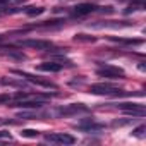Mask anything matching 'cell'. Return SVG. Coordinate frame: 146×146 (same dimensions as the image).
Returning <instances> with one entry per match:
<instances>
[{"mask_svg":"<svg viewBox=\"0 0 146 146\" xmlns=\"http://www.w3.org/2000/svg\"><path fill=\"white\" fill-rule=\"evenodd\" d=\"M122 112L132 115V117H144L146 115V110H144V105L141 103H119L117 105Z\"/></svg>","mask_w":146,"mask_h":146,"instance_id":"6","label":"cell"},{"mask_svg":"<svg viewBox=\"0 0 146 146\" xmlns=\"http://www.w3.org/2000/svg\"><path fill=\"white\" fill-rule=\"evenodd\" d=\"M45 113L41 112H36V108H31V112H19L17 113V119H43Z\"/></svg>","mask_w":146,"mask_h":146,"instance_id":"12","label":"cell"},{"mask_svg":"<svg viewBox=\"0 0 146 146\" xmlns=\"http://www.w3.org/2000/svg\"><path fill=\"white\" fill-rule=\"evenodd\" d=\"M90 108L83 103H70V105H64L60 108L55 110V115L58 117H69V115H78V113H84L88 112Z\"/></svg>","mask_w":146,"mask_h":146,"instance_id":"4","label":"cell"},{"mask_svg":"<svg viewBox=\"0 0 146 146\" xmlns=\"http://www.w3.org/2000/svg\"><path fill=\"white\" fill-rule=\"evenodd\" d=\"M38 69H40V70H45V72H60V70L64 69V65H62L60 62H57V60H50V62L40 64Z\"/></svg>","mask_w":146,"mask_h":146,"instance_id":"10","label":"cell"},{"mask_svg":"<svg viewBox=\"0 0 146 146\" xmlns=\"http://www.w3.org/2000/svg\"><path fill=\"white\" fill-rule=\"evenodd\" d=\"M144 131H146V125H139V127H136V129L132 131V136H136V137H144Z\"/></svg>","mask_w":146,"mask_h":146,"instance_id":"19","label":"cell"},{"mask_svg":"<svg viewBox=\"0 0 146 146\" xmlns=\"http://www.w3.org/2000/svg\"><path fill=\"white\" fill-rule=\"evenodd\" d=\"M2 84H5V86H14V88H26V83H24V79L23 81H17V79H11V78H4L2 81H0Z\"/></svg>","mask_w":146,"mask_h":146,"instance_id":"14","label":"cell"},{"mask_svg":"<svg viewBox=\"0 0 146 146\" xmlns=\"http://www.w3.org/2000/svg\"><path fill=\"white\" fill-rule=\"evenodd\" d=\"M0 139H11V132H7V131H0Z\"/></svg>","mask_w":146,"mask_h":146,"instance_id":"20","label":"cell"},{"mask_svg":"<svg viewBox=\"0 0 146 146\" xmlns=\"http://www.w3.org/2000/svg\"><path fill=\"white\" fill-rule=\"evenodd\" d=\"M74 40H76V41H96L95 36H88V35H76Z\"/></svg>","mask_w":146,"mask_h":146,"instance_id":"18","label":"cell"},{"mask_svg":"<svg viewBox=\"0 0 146 146\" xmlns=\"http://www.w3.org/2000/svg\"><path fill=\"white\" fill-rule=\"evenodd\" d=\"M112 41H117V43H122V45H141L143 40H134V38H115V36H108Z\"/></svg>","mask_w":146,"mask_h":146,"instance_id":"13","label":"cell"},{"mask_svg":"<svg viewBox=\"0 0 146 146\" xmlns=\"http://www.w3.org/2000/svg\"><path fill=\"white\" fill-rule=\"evenodd\" d=\"M96 76L107 78V79H124L125 72L120 67H115V65H110V64H103L102 67L96 69Z\"/></svg>","mask_w":146,"mask_h":146,"instance_id":"2","label":"cell"},{"mask_svg":"<svg viewBox=\"0 0 146 146\" xmlns=\"http://www.w3.org/2000/svg\"><path fill=\"white\" fill-rule=\"evenodd\" d=\"M78 127H79L81 131H84V132H95V131L103 129V124H96L93 119H86V120H83Z\"/></svg>","mask_w":146,"mask_h":146,"instance_id":"9","label":"cell"},{"mask_svg":"<svg viewBox=\"0 0 146 146\" xmlns=\"http://www.w3.org/2000/svg\"><path fill=\"white\" fill-rule=\"evenodd\" d=\"M45 141L57 143V144H74L76 137L70 134H64V132H52V134H45Z\"/></svg>","mask_w":146,"mask_h":146,"instance_id":"5","label":"cell"},{"mask_svg":"<svg viewBox=\"0 0 146 146\" xmlns=\"http://www.w3.org/2000/svg\"><path fill=\"white\" fill-rule=\"evenodd\" d=\"M23 2H26V0H0V9H7L11 5H19Z\"/></svg>","mask_w":146,"mask_h":146,"instance_id":"15","label":"cell"},{"mask_svg":"<svg viewBox=\"0 0 146 146\" xmlns=\"http://www.w3.org/2000/svg\"><path fill=\"white\" fill-rule=\"evenodd\" d=\"M14 74H17V76H21V79H24V81H28V83H33V84H38V86H43V88H57V84L55 83H52V81H48V79H43V78H40V76H35V74H29V72H24V70H12Z\"/></svg>","mask_w":146,"mask_h":146,"instance_id":"3","label":"cell"},{"mask_svg":"<svg viewBox=\"0 0 146 146\" xmlns=\"http://www.w3.org/2000/svg\"><path fill=\"white\" fill-rule=\"evenodd\" d=\"M100 7L96 4H91V2H83V4H78L74 9H72V12H74L76 16H90V14H95L98 12Z\"/></svg>","mask_w":146,"mask_h":146,"instance_id":"7","label":"cell"},{"mask_svg":"<svg viewBox=\"0 0 146 146\" xmlns=\"http://www.w3.org/2000/svg\"><path fill=\"white\" fill-rule=\"evenodd\" d=\"M4 55L7 57H12V58H17V60H26V55L21 52V50H14V48H0Z\"/></svg>","mask_w":146,"mask_h":146,"instance_id":"11","label":"cell"},{"mask_svg":"<svg viewBox=\"0 0 146 146\" xmlns=\"http://www.w3.org/2000/svg\"><path fill=\"white\" fill-rule=\"evenodd\" d=\"M21 136H24V137H38L40 131H36V129H24L21 132Z\"/></svg>","mask_w":146,"mask_h":146,"instance_id":"17","label":"cell"},{"mask_svg":"<svg viewBox=\"0 0 146 146\" xmlns=\"http://www.w3.org/2000/svg\"><path fill=\"white\" fill-rule=\"evenodd\" d=\"M90 93L91 95H100V96H120V95H125L124 90H120L119 86L110 84V83H95V84L90 86Z\"/></svg>","mask_w":146,"mask_h":146,"instance_id":"1","label":"cell"},{"mask_svg":"<svg viewBox=\"0 0 146 146\" xmlns=\"http://www.w3.org/2000/svg\"><path fill=\"white\" fill-rule=\"evenodd\" d=\"M43 11H45L43 7H26L23 12H26L28 16H31V17H33V16H40V14H43Z\"/></svg>","mask_w":146,"mask_h":146,"instance_id":"16","label":"cell"},{"mask_svg":"<svg viewBox=\"0 0 146 146\" xmlns=\"http://www.w3.org/2000/svg\"><path fill=\"white\" fill-rule=\"evenodd\" d=\"M19 45L28 46V48H36V50H50L52 48V43L46 40H21Z\"/></svg>","mask_w":146,"mask_h":146,"instance_id":"8","label":"cell"}]
</instances>
